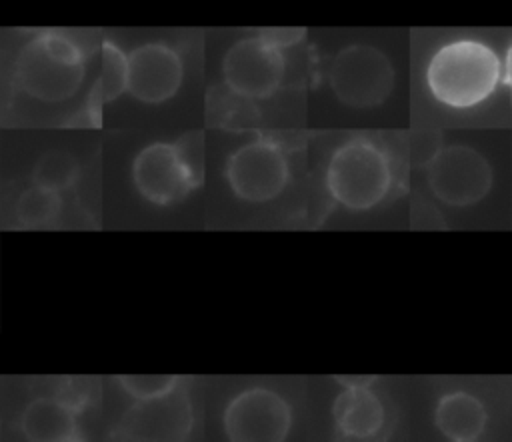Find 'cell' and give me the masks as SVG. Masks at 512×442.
<instances>
[{"label":"cell","mask_w":512,"mask_h":442,"mask_svg":"<svg viewBox=\"0 0 512 442\" xmlns=\"http://www.w3.org/2000/svg\"><path fill=\"white\" fill-rule=\"evenodd\" d=\"M502 78L496 52L476 40L442 46L430 60L426 82L432 96L450 108H472L486 100Z\"/></svg>","instance_id":"cell-1"},{"label":"cell","mask_w":512,"mask_h":442,"mask_svg":"<svg viewBox=\"0 0 512 442\" xmlns=\"http://www.w3.org/2000/svg\"><path fill=\"white\" fill-rule=\"evenodd\" d=\"M84 54L62 32H42L22 46L16 58V82L40 102L72 98L84 80Z\"/></svg>","instance_id":"cell-2"},{"label":"cell","mask_w":512,"mask_h":442,"mask_svg":"<svg viewBox=\"0 0 512 442\" xmlns=\"http://www.w3.org/2000/svg\"><path fill=\"white\" fill-rule=\"evenodd\" d=\"M202 138L188 134L178 142H152L132 160V184L156 206L186 198L202 182Z\"/></svg>","instance_id":"cell-3"},{"label":"cell","mask_w":512,"mask_h":442,"mask_svg":"<svg viewBox=\"0 0 512 442\" xmlns=\"http://www.w3.org/2000/svg\"><path fill=\"white\" fill-rule=\"evenodd\" d=\"M392 180L388 154L366 138H352L340 144L326 166L330 196L352 212H364L384 202Z\"/></svg>","instance_id":"cell-4"},{"label":"cell","mask_w":512,"mask_h":442,"mask_svg":"<svg viewBox=\"0 0 512 442\" xmlns=\"http://www.w3.org/2000/svg\"><path fill=\"white\" fill-rule=\"evenodd\" d=\"M328 82L342 104L350 108H372L390 96L394 70L388 56L376 46L352 44L332 58Z\"/></svg>","instance_id":"cell-5"},{"label":"cell","mask_w":512,"mask_h":442,"mask_svg":"<svg viewBox=\"0 0 512 442\" xmlns=\"http://www.w3.org/2000/svg\"><path fill=\"white\" fill-rule=\"evenodd\" d=\"M492 166L472 146L448 144L432 154L426 164V184L446 206H474L492 188Z\"/></svg>","instance_id":"cell-6"},{"label":"cell","mask_w":512,"mask_h":442,"mask_svg":"<svg viewBox=\"0 0 512 442\" xmlns=\"http://www.w3.org/2000/svg\"><path fill=\"white\" fill-rule=\"evenodd\" d=\"M222 426L228 442H284L292 428V406L280 392L252 386L228 400Z\"/></svg>","instance_id":"cell-7"},{"label":"cell","mask_w":512,"mask_h":442,"mask_svg":"<svg viewBox=\"0 0 512 442\" xmlns=\"http://www.w3.org/2000/svg\"><path fill=\"white\" fill-rule=\"evenodd\" d=\"M224 176L234 196L244 202L262 204L282 194L290 178V166L276 142L258 138L242 144L228 156Z\"/></svg>","instance_id":"cell-8"},{"label":"cell","mask_w":512,"mask_h":442,"mask_svg":"<svg viewBox=\"0 0 512 442\" xmlns=\"http://www.w3.org/2000/svg\"><path fill=\"white\" fill-rule=\"evenodd\" d=\"M286 60L282 48L266 34L236 40L224 54L222 74L226 86L244 98L262 100L282 84Z\"/></svg>","instance_id":"cell-9"},{"label":"cell","mask_w":512,"mask_h":442,"mask_svg":"<svg viewBox=\"0 0 512 442\" xmlns=\"http://www.w3.org/2000/svg\"><path fill=\"white\" fill-rule=\"evenodd\" d=\"M192 404L182 384L152 400H136L118 424L124 442H184L192 430Z\"/></svg>","instance_id":"cell-10"},{"label":"cell","mask_w":512,"mask_h":442,"mask_svg":"<svg viewBox=\"0 0 512 442\" xmlns=\"http://www.w3.org/2000/svg\"><path fill=\"white\" fill-rule=\"evenodd\" d=\"M184 80L180 54L164 42H146L128 52L126 92L140 102L160 104L170 100Z\"/></svg>","instance_id":"cell-11"},{"label":"cell","mask_w":512,"mask_h":442,"mask_svg":"<svg viewBox=\"0 0 512 442\" xmlns=\"http://www.w3.org/2000/svg\"><path fill=\"white\" fill-rule=\"evenodd\" d=\"M386 416V404L372 384L344 386L332 404L338 434L354 442L378 438L386 426Z\"/></svg>","instance_id":"cell-12"},{"label":"cell","mask_w":512,"mask_h":442,"mask_svg":"<svg viewBox=\"0 0 512 442\" xmlns=\"http://www.w3.org/2000/svg\"><path fill=\"white\" fill-rule=\"evenodd\" d=\"M488 422L484 402L466 390H452L438 398L434 424L448 440H476Z\"/></svg>","instance_id":"cell-13"},{"label":"cell","mask_w":512,"mask_h":442,"mask_svg":"<svg viewBox=\"0 0 512 442\" xmlns=\"http://www.w3.org/2000/svg\"><path fill=\"white\" fill-rule=\"evenodd\" d=\"M20 430L28 442H62L78 434L76 408L54 396L34 398L22 410Z\"/></svg>","instance_id":"cell-14"},{"label":"cell","mask_w":512,"mask_h":442,"mask_svg":"<svg viewBox=\"0 0 512 442\" xmlns=\"http://www.w3.org/2000/svg\"><path fill=\"white\" fill-rule=\"evenodd\" d=\"M62 210L60 192L32 184L26 188L14 206L16 220L26 228H40L56 222Z\"/></svg>","instance_id":"cell-15"},{"label":"cell","mask_w":512,"mask_h":442,"mask_svg":"<svg viewBox=\"0 0 512 442\" xmlns=\"http://www.w3.org/2000/svg\"><path fill=\"white\" fill-rule=\"evenodd\" d=\"M78 176H80V166L76 158L64 150L46 152L44 156L38 158L32 170L34 184L54 192H62L70 188Z\"/></svg>","instance_id":"cell-16"},{"label":"cell","mask_w":512,"mask_h":442,"mask_svg":"<svg viewBox=\"0 0 512 442\" xmlns=\"http://www.w3.org/2000/svg\"><path fill=\"white\" fill-rule=\"evenodd\" d=\"M116 382L134 400L160 398L182 384L180 376L172 374H122Z\"/></svg>","instance_id":"cell-17"},{"label":"cell","mask_w":512,"mask_h":442,"mask_svg":"<svg viewBox=\"0 0 512 442\" xmlns=\"http://www.w3.org/2000/svg\"><path fill=\"white\" fill-rule=\"evenodd\" d=\"M128 80V54L118 46L106 42L102 48V96L104 100H114L120 92L126 90Z\"/></svg>","instance_id":"cell-18"},{"label":"cell","mask_w":512,"mask_h":442,"mask_svg":"<svg viewBox=\"0 0 512 442\" xmlns=\"http://www.w3.org/2000/svg\"><path fill=\"white\" fill-rule=\"evenodd\" d=\"M62 442H86L80 434H74V436H68V438H64Z\"/></svg>","instance_id":"cell-19"},{"label":"cell","mask_w":512,"mask_h":442,"mask_svg":"<svg viewBox=\"0 0 512 442\" xmlns=\"http://www.w3.org/2000/svg\"><path fill=\"white\" fill-rule=\"evenodd\" d=\"M448 442H476V440H448Z\"/></svg>","instance_id":"cell-20"}]
</instances>
